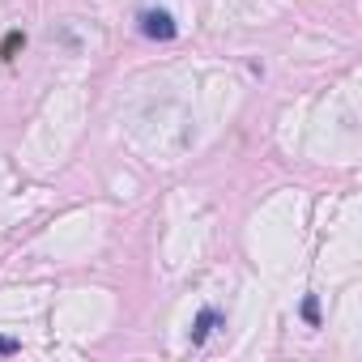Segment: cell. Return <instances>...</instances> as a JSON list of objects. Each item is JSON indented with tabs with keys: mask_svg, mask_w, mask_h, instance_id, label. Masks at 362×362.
I'll use <instances>...</instances> for the list:
<instances>
[{
	"mask_svg": "<svg viewBox=\"0 0 362 362\" xmlns=\"http://www.w3.org/2000/svg\"><path fill=\"white\" fill-rule=\"evenodd\" d=\"M303 315H307L311 324H320V311H315V298H307V303H303Z\"/></svg>",
	"mask_w": 362,
	"mask_h": 362,
	"instance_id": "4",
	"label": "cell"
},
{
	"mask_svg": "<svg viewBox=\"0 0 362 362\" xmlns=\"http://www.w3.org/2000/svg\"><path fill=\"white\" fill-rule=\"evenodd\" d=\"M13 354H22V341H13V337H0V358H13Z\"/></svg>",
	"mask_w": 362,
	"mask_h": 362,
	"instance_id": "3",
	"label": "cell"
},
{
	"mask_svg": "<svg viewBox=\"0 0 362 362\" xmlns=\"http://www.w3.org/2000/svg\"><path fill=\"white\" fill-rule=\"evenodd\" d=\"M222 324V311L218 307H205L201 315H197V324H192V345H201V341H209V332Z\"/></svg>",
	"mask_w": 362,
	"mask_h": 362,
	"instance_id": "2",
	"label": "cell"
},
{
	"mask_svg": "<svg viewBox=\"0 0 362 362\" xmlns=\"http://www.w3.org/2000/svg\"><path fill=\"white\" fill-rule=\"evenodd\" d=\"M136 26H141V35H145V39H153V43H170V39L179 35L175 18H170L166 9H141Z\"/></svg>",
	"mask_w": 362,
	"mask_h": 362,
	"instance_id": "1",
	"label": "cell"
}]
</instances>
